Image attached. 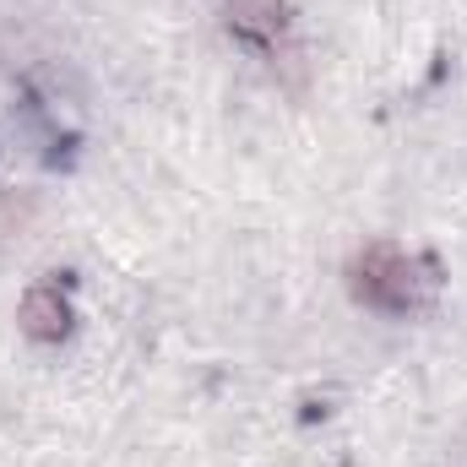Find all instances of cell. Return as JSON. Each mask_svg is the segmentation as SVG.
I'll use <instances>...</instances> for the list:
<instances>
[{
    "instance_id": "2",
    "label": "cell",
    "mask_w": 467,
    "mask_h": 467,
    "mask_svg": "<svg viewBox=\"0 0 467 467\" xmlns=\"http://www.w3.org/2000/svg\"><path fill=\"white\" fill-rule=\"evenodd\" d=\"M218 16L239 44H250L261 55H283L288 38H294L288 0H218Z\"/></svg>"
},
{
    "instance_id": "1",
    "label": "cell",
    "mask_w": 467,
    "mask_h": 467,
    "mask_svg": "<svg viewBox=\"0 0 467 467\" xmlns=\"http://www.w3.org/2000/svg\"><path fill=\"white\" fill-rule=\"evenodd\" d=\"M348 277H353V294H358L364 305L391 310V316L419 310L424 294H430V277H419V261L402 255L397 244H369V250L348 266Z\"/></svg>"
},
{
    "instance_id": "3",
    "label": "cell",
    "mask_w": 467,
    "mask_h": 467,
    "mask_svg": "<svg viewBox=\"0 0 467 467\" xmlns=\"http://www.w3.org/2000/svg\"><path fill=\"white\" fill-rule=\"evenodd\" d=\"M16 321H22V332H27L33 343H60V337L71 332V299L60 294V283H33V288L22 294Z\"/></svg>"
}]
</instances>
